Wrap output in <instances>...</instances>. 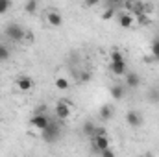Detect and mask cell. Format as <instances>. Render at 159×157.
Returning <instances> with one entry per match:
<instances>
[{
  "label": "cell",
  "mask_w": 159,
  "mask_h": 157,
  "mask_svg": "<svg viewBox=\"0 0 159 157\" xmlns=\"http://www.w3.org/2000/svg\"><path fill=\"white\" fill-rule=\"evenodd\" d=\"M41 137H43V141H44V142H48V144L57 142V141H59V137H61V120L52 118V120H50V124H48V128L41 133Z\"/></svg>",
  "instance_id": "6da1fadb"
},
{
  "label": "cell",
  "mask_w": 159,
  "mask_h": 157,
  "mask_svg": "<svg viewBox=\"0 0 159 157\" xmlns=\"http://www.w3.org/2000/svg\"><path fill=\"white\" fill-rule=\"evenodd\" d=\"M4 34H6V37L9 41H13V43H22V41L26 39H32L28 34H26V30L20 26V24H17V22H11V24H7L6 28H4Z\"/></svg>",
  "instance_id": "7a4b0ae2"
},
{
  "label": "cell",
  "mask_w": 159,
  "mask_h": 157,
  "mask_svg": "<svg viewBox=\"0 0 159 157\" xmlns=\"http://www.w3.org/2000/svg\"><path fill=\"white\" fill-rule=\"evenodd\" d=\"M50 120H52V118L48 117L46 113L39 111V113H35L34 117L30 118V124H32V128H35V129H39V131H44V129L48 128Z\"/></svg>",
  "instance_id": "3957f363"
},
{
  "label": "cell",
  "mask_w": 159,
  "mask_h": 157,
  "mask_svg": "<svg viewBox=\"0 0 159 157\" xmlns=\"http://www.w3.org/2000/svg\"><path fill=\"white\" fill-rule=\"evenodd\" d=\"M54 115L57 120H67L70 117V102L69 100H59L56 104V109H54Z\"/></svg>",
  "instance_id": "277c9868"
},
{
  "label": "cell",
  "mask_w": 159,
  "mask_h": 157,
  "mask_svg": "<svg viewBox=\"0 0 159 157\" xmlns=\"http://www.w3.org/2000/svg\"><path fill=\"white\" fill-rule=\"evenodd\" d=\"M91 146H93V152H96L98 155L104 152V150H107V148H111V144H109V139H107V135L106 137H93V141H91Z\"/></svg>",
  "instance_id": "5b68a950"
},
{
  "label": "cell",
  "mask_w": 159,
  "mask_h": 157,
  "mask_svg": "<svg viewBox=\"0 0 159 157\" xmlns=\"http://www.w3.org/2000/svg\"><path fill=\"white\" fill-rule=\"evenodd\" d=\"M117 20H119V26L120 28H124V30H129V28L135 24L133 15L128 13V11H120V13H117Z\"/></svg>",
  "instance_id": "8992f818"
},
{
  "label": "cell",
  "mask_w": 159,
  "mask_h": 157,
  "mask_svg": "<svg viewBox=\"0 0 159 157\" xmlns=\"http://www.w3.org/2000/svg\"><path fill=\"white\" fill-rule=\"evenodd\" d=\"M126 124L131 126V128H141L143 126V115L139 111H135V109L128 111L126 113Z\"/></svg>",
  "instance_id": "52a82bcc"
},
{
  "label": "cell",
  "mask_w": 159,
  "mask_h": 157,
  "mask_svg": "<svg viewBox=\"0 0 159 157\" xmlns=\"http://www.w3.org/2000/svg\"><path fill=\"white\" fill-rule=\"evenodd\" d=\"M15 83H17V89L22 91V92H28V91L34 89V79L30 78V76H26V74H20Z\"/></svg>",
  "instance_id": "ba28073f"
},
{
  "label": "cell",
  "mask_w": 159,
  "mask_h": 157,
  "mask_svg": "<svg viewBox=\"0 0 159 157\" xmlns=\"http://www.w3.org/2000/svg\"><path fill=\"white\" fill-rule=\"evenodd\" d=\"M46 22L54 28H59L63 24V15L56 9H50V11H46Z\"/></svg>",
  "instance_id": "9c48e42d"
},
{
  "label": "cell",
  "mask_w": 159,
  "mask_h": 157,
  "mask_svg": "<svg viewBox=\"0 0 159 157\" xmlns=\"http://www.w3.org/2000/svg\"><path fill=\"white\" fill-rule=\"evenodd\" d=\"M126 92H128V89H126L124 83H115V85H111V89H109V94H111L113 100H124V98H126Z\"/></svg>",
  "instance_id": "30bf717a"
},
{
  "label": "cell",
  "mask_w": 159,
  "mask_h": 157,
  "mask_svg": "<svg viewBox=\"0 0 159 157\" xmlns=\"http://www.w3.org/2000/svg\"><path fill=\"white\" fill-rule=\"evenodd\" d=\"M124 85H126V89H137V87L141 85V78H139V74H135V72H128V74L124 76Z\"/></svg>",
  "instance_id": "8fae6325"
},
{
  "label": "cell",
  "mask_w": 159,
  "mask_h": 157,
  "mask_svg": "<svg viewBox=\"0 0 159 157\" xmlns=\"http://www.w3.org/2000/svg\"><path fill=\"white\" fill-rule=\"evenodd\" d=\"M115 115V107L111 105V104H104L102 107H100V113H98V117L102 122H107V120H111Z\"/></svg>",
  "instance_id": "7c38bea8"
},
{
  "label": "cell",
  "mask_w": 159,
  "mask_h": 157,
  "mask_svg": "<svg viewBox=\"0 0 159 157\" xmlns=\"http://www.w3.org/2000/svg\"><path fill=\"white\" fill-rule=\"evenodd\" d=\"M109 72L115 76H126L128 74V65L126 63H109Z\"/></svg>",
  "instance_id": "4fadbf2b"
},
{
  "label": "cell",
  "mask_w": 159,
  "mask_h": 157,
  "mask_svg": "<svg viewBox=\"0 0 159 157\" xmlns=\"http://www.w3.org/2000/svg\"><path fill=\"white\" fill-rule=\"evenodd\" d=\"M94 128H96V124H94L93 120H87V122H83V126H81V133H83L85 137H93Z\"/></svg>",
  "instance_id": "5bb4252c"
},
{
  "label": "cell",
  "mask_w": 159,
  "mask_h": 157,
  "mask_svg": "<svg viewBox=\"0 0 159 157\" xmlns=\"http://www.w3.org/2000/svg\"><path fill=\"white\" fill-rule=\"evenodd\" d=\"M109 63H126V57H124V54L120 52V50H111V54H109Z\"/></svg>",
  "instance_id": "9a60e30c"
},
{
  "label": "cell",
  "mask_w": 159,
  "mask_h": 157,
  "mask_svg": "<svg viewBox=\"0 0 159 157\" xmlns=\"http://www.w3.org/2000/svg\"><path fill=\"white\" fill-rule=\"evenodd\" d=\"M54 85H56V89H59V91H67V89L70 87V81H69V78H65V76H59V78H56Z\"/></svg>",
  "instance_id": "2e32d148"
},
{
  "label": "cell",
  "mask_w": 159,
  "mask_h": 157,
  "mask_svg": "<svg viewBox=\"0 0 159 157\" xmlns=\"http://www.w3.org/2000/svg\"><path fill=\"white\" fill-rule=\"evenodd\" d=\"M24 11L28 13V15H34L35 11H37V7H39V2H35V0H28V2H24Z\"/></svg>",
  "instance_id": "e0dca14e"
},
{
  "label": "cell",
  "mask_w": 159,
  "mask_h": 157,
  "mask_svg": "<svg viewBox=\"0 0 159 157\" xmlns=\"http://www.w3.org/2000/svg\"><path fill=\"white\" fill-rule=\"evenodd\" d=\"M148 98L154 102V104H159V87H152L148 91Z\"/></svg>",
  "instance_id": "ac0fdd59"
},
{
  "label": "cell",
  "mask_w": 159,
  "mask_h": 157,
  "mask_svg": "<svg viewBox=\"0 0 159 157\" xmlns=\"http://www.w3.org/2000/svg\"><path fill=\"white\" fill-rule=\"evenodd\" d=\"M7 59H9V48L4 43H0V61H7Z\"/></svg>",
  "instance_id": "d6986e66"
},
{
  "label": "cell",
  "mask_w": 159,
  "mask_h": 157,
  "mask_svg": "<svg viewBox=\"0 0 159 157\" xmlns=\"http://www.w3.org/2000/svg\"><path fill=\"white\" fill-rule=\"evenodd\" d=\"M115 15H117L115 7H113V6H109V7H107V9H106L104 13H102V19H104V20H109V19H113Z\"/></svg>",
  "instance_id": "ffe728a7"
},
{
  "label": "cell",
  "mask_w": 159,
  "mask_h": 157,
  "mask_svg": "<svg viewBox=\"0 0 159 157\" xmlns=\"http://www.w3.org/2000/svg\"><path fill=\"white\" fill-rule=\"evenodd\" d=\"M106 135H107V129H106L104 126H96V128H94L93 137H106ZM93 137H91V139H93Z\"/></svg>",
  "instance_id": "44dd1931"
},
{
  "label": "cell",
  "mask_w": 159,
  "mask_h": 157,
  "mask_svg": "<svg viewBox=\"0 0 159 157\" xmlns=\"http://www.w3.org/2000/svg\"><path fill=\"white\" fill-rule=\"evenodd\" d=\"M150 50H152V54H154V56L159 59V39H154V41H152V44H150Z\"/></svg>",
  "instance_id": "7402d4cb"
},
{
  "label": "cell",
  "mask_w": 159,
  "mask_h": 157,
  "mask_svg": "<svg viewBox=\"0 0 159 157\" xmlns=\"http://www.w3.org/2000/svg\"><path fill=\"white\" fill-rule=\"evenodd\" d=\"M9 7H11V0H0V15L6 13Z\"/></svg>",
  "instance_id": "603a6c76"
},
{
  "label": "cell",
  "mask_w": 159,
  "mask_h": 157,
  "mask_svg": "<svg viewBox=\"0 0 159 157\" xmlns=\"http://www.w3.org/2000/svg\"><path fill=\"white\" fill-rule=\"evenodd\" d=\"M100 157H117V155H115V152H113L111 148H107V150H104V152L100 154Z\"/></svg>",
  "instance_id": "cb8c5ba5"
},
{
  "label": "cell",
  "mask_w": 159,
  "mask_h": 157,
  "mask_svg": "<svg viewBox=\"0 0 159 157\" xmlns=\"http://www.w3.org/2000/svg\"><path fill=\"white\" fill-rule=\"evenodd\" d=\"M89 79H91V72H87V70H85V72H81V78H80L81 83H87Z\"/></svg>",
  "instance_id": "d4e9b609"
},
{
  "label": "cell",
  "mask_w": 159,
  "mask_h": 157,
  "mask_svg": "<svg viewBox=\"0 0 159 157\" xmlns=\"http://www.w3.org/2000/svg\"><path fill=\"white\" fill-rule=\"evenodd\" d=\"M139 22H141V24H148V17H146V13H144V15H139Z\"/></svg>",
  "instance_id": "484cf974"
},
{
  "label": "cell",
  "mask_w": 159,
  "mask_h": 157,
  "mask_svg": "<svg viewBox=\"0 0 159 157\" xmlns=\"http://www.w3.org/2000/svg\"><path fill=\"white\" fill-rule=\"evenodd\" d=\"M139 157H154V154H143V155H139Z\"/></svg>",
  "instance_id": "4316f807"
}]
</instances>
